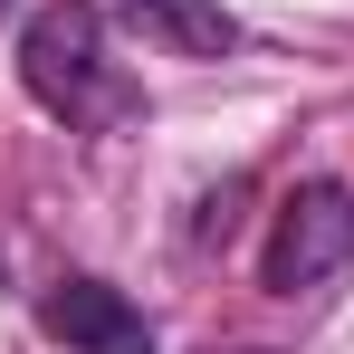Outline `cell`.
Masks as SVG:
<instances>
[{
  "label": "cell",
  "instance_id": "6da1fadb",
  "mask_svg": "<svg viewBox=\"0 0 354 354\" xmlns=\"http://www.w3.org/2000/svg\"><path fill=\"white\" fill-rule=\"evenodd\" d=\"M19 86L77 134H124L144 115V86L106 58V10L96 0H58L19 29Z\"/></svg>",
  "mask_w": 354,
  "mask_h": 354
},
{
  "label": "cell",
  "instance_id": "7a4b0ae2",
  "mask_svg": "<svg viewBox=\"0 0 354 354\" xmlns=\"http://www.w3.org/2000/svg\"><path fill=\"white\" fill-rule=\"evenodd\" d=\"M345 268H354V182L306 173L288 201H278V221H268L259 288L268 297H316L326 278H345Z\"/></svg>",
  "mask_w": 354,
  "mask_h": 354
},
{
  "label": "cell",
  "instance_id": "3957f363",
  "mask_svg": "<svg viewBox=\"0 0 354 354\" xmlns=\"http://www.w3.org/2000/svg\"><path fill=\"white\" fill-rule=\"evenodd\" d=\"M39 326L67 354H163L153 345V316L124 288H106V278H58V288L39 297Z\"/></svg>",
  "mask_w": 354,
  "mask_h": 354
},
{
  "label": "cell",
  "instance_id": "277c9868",
  "mask_svg": "<svg viewBox=\"0 0 354 354\" xmlns=\"http://www.w3.org/2000/svg\"><path fill=\"white\" fill-rule=\"evenodd\" d=\"M96 10L124 19L134 39H153L163 58H192V67H211V58L239 48V19L221 10V0H96Z\"/></svg>",
  "mask_w": 354,
  "mask_h": 354
}]
</instances>
